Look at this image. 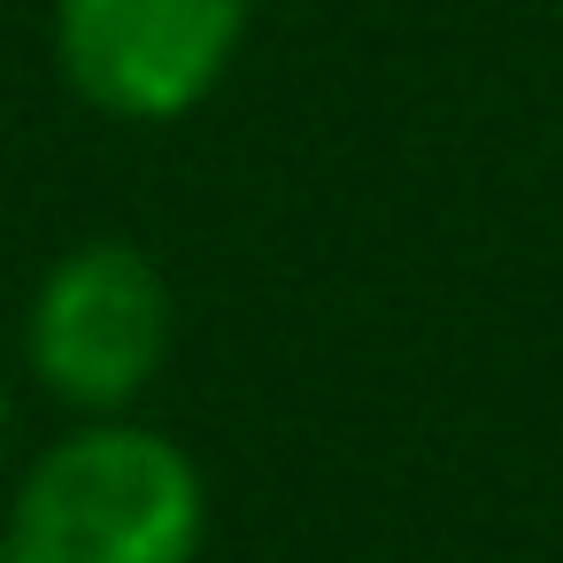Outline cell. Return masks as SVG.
Returning a JSON list of instances; mask_svg holds the SVG:
<instances>
[{
  "instance_id": "obj_1",
  "label": "cell",
  "mask_w": 563,
  "mask_h": 563,
  "mask_svg": "<svg viewBox=\"0 0 563 563\" xmlns=\"http://www.w3.org/2000/svg\"><path fill=\"white\" fill-rule=\"evenodd\" d=\"M9 563H201L209 478L147 417H70L0 501Z\"/></svg>"
},
{
  "instance_id": "obj_2",
  "label": "cell",
  "mask_w": 563,
  "mask_h": 563,
  "mask_svg": "<svg viewBox=\"0 0 563 563\" xmlns=\"http://www.w3.org/2000/svg\"><path fill=\"white\" fill-rule=\"evenodd\" d=\"M178 355L170 271L117 232L63 247L24 301V371L63 417H140Z\"/></svg>"
},
{
  "instance_id": "obj_4",
  "label": "cell",
  "mask_w": 563,
  "mask_h": 563,
  "mask_svg": "<svg viewBox=\"0 0 563 563\" xmlns=\"http://www.w3.org/2000/svg\"><path fill=\"white\" fill-rule=\"evenodd\" d=\"M9 448H16V394L0 378V463H9Z\"/></svg>"
},
{
  "instance_id": "obj_5",
  "label": "cell",
  "mask_w": 563,
  "mask_h": 563,
  "mask_svg": "<svg viewBox=\"0 0 563 563\" xmlns=\"http://www.w3.org/2000/svg\"><path fill=\"white\" fill-rule=\"evenodd\" d=\"M0 563H9V548H0Z\"/></svg>"
},
{
  "instance_id": "obj_3",
  "label": "cell",
  "mask_w": 563,
  "mask_h": 563,
  "mask_svg": "<svg viewBox=\"0 0 563 563\" xmlns=\"http://www.w3.org/2000/svg\"><path fill=\"white\" fill-rule=\"evenodd\" d=\"M255 0H55L47 40L63 86L109 124H186L247 47Z\"/></svg>"
}]
</instances>
